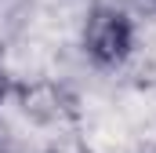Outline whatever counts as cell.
I'll return each mask as SVG.
<instances>
[{"instance_id":"7a4b0ae2","label":"cell","mask_w":156,"mask_h":153,"mask_svg":"<svg viewBox=\"0 0 156 153\" xmlns=\"http://www.w3.org/2000/svg\"><path fill=\"white\" fill-rule=\"evenodd\" d=\"M0 95H4V80H0Z\"/></svg>"},{"instance_id":"6da1fadb","label":"cell","mask_w":156,"mask_h":153,"mask_svg":"<svg viewBox=\"0 0 156 153\" xmlns=\"http://www.w3.org/2000/svg\"><path fill=\"white\" fill-rule=\"evenodd\" d=\"M83 44L98 62H120L131 51V22H127V15H120L116 7H98L91 15V22H87Z\"/></svg>"}]
</instances>
